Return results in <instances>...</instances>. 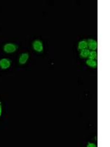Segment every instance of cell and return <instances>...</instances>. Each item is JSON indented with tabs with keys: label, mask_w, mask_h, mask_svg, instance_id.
I'll return each instance as SVG.
<instances>
[{
	"label": "cell",
	"mask_w": 110,
	"mask_h": 147,
	"mask_svg": "<svg viewBox=\"0 0 110 147\" xmlns=\"http://www.w3.org/2000/svg\"><path fill=\"white\" fill-rule=\"evenodd\" d=\"M86 63L87 66H89L91 68H96L97 66H98V63L96 62L95 60H91V59H89L86 61Z\"/></svg>",
	"instance_id": "cell-6"
},
{
	"label": "cell",
	"mask_w": 110,
	"mask_h": 147,
	"mask_svg": "<svg viewBox=\"0 0 110 147\" xmlns=\"http://www.w3.org/2000/svg\"><path fill=\"white\" fill-rule=\"evenodd\" d=\"M87 44H88V47H89V49H91V50L95 51L97 48H98V43L95 40H93V39H89L87 40Z\"/></svg>",
	"instance_id": "cell-4"
},
{
	"label": "cell",
	"mask_w": 110,
	"mask_h": 147,
	"mask_svg": "<svg viewBox=\"0 0 110 147\" xmlns=\"http://www.w3.org/2000/svg\"><path fill=\"white\" fill-rule=\"evenodd\" d=\"M89 54H90V50H88L87 49H83V50L81 51L80 56H81V58H86L89 56Z\"/></svg>",
	"instance_id": "cell-8"
},
{
	"label": "cell",
	"mask_w": 110,
	"mask_h": 147,
	"mask_svg": "<svg viewBox=\"0 0 110 147\" xmlns=\"http://www.w3.org/2000/svg\"><path fill=\"white\" fill-rule=\"evenodd\" d=\"M28 59H29V54L28 53H23V54H21L19 62L21 65H24L27 62Z\"/></svg>",
	"instance_id": "cell-5"
},
{
	"label": "cell",
	"mask_w": 110,
	"mask_h": 147,
	"mask_svg": "<svg viewBox=\"0 0 110 147\" xmlns=\"http://www.w3.org/2000/svg\"><path fill=\"white\" fill-rule=\"evenodd\" d=\"M97 56H98L97 52L96 51H92V52H90V54H89L88 57L91 60H96L97 59Z\"/></svg>",
	"instance_id": "cell-9"
},
{
	"label": "cell",
	"mask_w": 110,
	"mask_h": 147,
	"mask_svg": "<svg viewBox=\"0 0 110 147\" xmlns=\"http://www.w3.org/2000/svg\"><path fill=\"white\" fill-rule=\"evenodd\" d=\"M18 49V46L14 43H7L4 46V51L6 53H13Z\"/></svg>",
	"instance_id": "cell-1"
},
{
	"label": "cell",
	"mask_w": 110,
	"mask_h": 147,
	"mask_svg": "<svg viewBox=\"0 0 110 147\" xmlns=\"http://www.w3.org/2000/svg\"><path fill=\"white\" fill-rule=\"evenodd\" d=\"M10 64H11V61L9 59L3 58V59L0 60V67L2 69H8L10 66Z\"/></svg>",
	"instance_id": "cell-3"
},
{
	"label": "cell",
	"mask_w": 110,
	"mask_h": 147,
	"mask_svg": "<svg viewBox=\"0 0 110 147\" xmlns=\"http://www.w3.org/2000/svg\"><path fill=\"white\" fill-rule=\"evenodd\" d=\"M2 114V106H1V103H0V116Z\"/></svg>",
	"instance_id": "cell-11"
},
{
	"label": "cell",
	"mask_w": 110,
	"mask_h": 147,
	"mask_svg": "<svg viewBox=\"0 0 110 147\" xmlns=\"http://www.w3.org/2000/svg\"><path fill=\"white\" fill-rule=\"evenodd\" d=\"M33 49L38 52H42L43 50V43L41 42L39 40H36L33 42Z\"/></svg>",
	"instance_id": "cell-2"
},
{
	"label": "cell",
	"mask_w": 110,
	"mask_h": 147,
	"mask_svg": "<svg viewBox=\"0 0 110 147\" xmlns=\"http://www.w3.org/2000/svg\"><path fill=\"white\" fill-rule=\"evenodd\" d=\"M87 146L90 147V146H92V147H95L96 146L95 145L94 143H88V144H87Z\"/></svg>",
	"instance_id": "cell-10"
},
{
	"label": "cell",
	"mask_w": 110,
	"mask_h": 147,
	"mask_svg": "<svg viewBox=\"0 0 110 147\" xmlns=\"http://www.w3.org/2000/svg\"><path fill=\"white\" fill-rule=\"evenodd\" d=\"M88 47V44L87 41H82L79 43V45H78V49L83 50V49H86Z\"/></svg>",
	"instance_id": "cell-7"
}]
</instances>
